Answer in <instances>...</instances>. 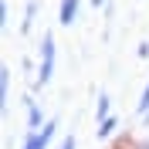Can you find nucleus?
Wrapping results in <instances>:
<instances>
[{
	"instance_id": "obj_1",
	"label": "nucleus",
	"mask_w": 149,
	"mask_h": 149,
	"mask_svg": "<svg viewBox=\"0 0 149 149\" xmlns=\"http://www.w3.org/2000/svg\"><path fill=\"white\" fill-rule=\"evenodd\" d=\"M74 14V0H65V10H61V20H71Z\"/></svg>"
}]
</instances>
